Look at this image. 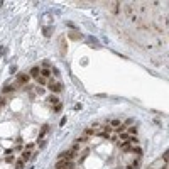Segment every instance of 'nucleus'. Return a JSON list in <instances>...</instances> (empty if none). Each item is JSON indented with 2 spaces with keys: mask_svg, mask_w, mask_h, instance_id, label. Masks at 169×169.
<instances>
[{
  "mask_svg": "<svg viewBox=\"0 0 169 169\" xmlns=\"http://www.w3.org/2000/svg\"><path fill=\"white\" fill-rule=\"evenodd\" d=\"M76 150H73V149H69V150H64V152H61L59 154V159H64V161H73L76 157Z\"/></svg>",
  "mask_w": 169,
  "mask_h": 169,
  "instance_id": "f257e3e1",
  "label": "nucleus"
},
{
  "mask_svg": "<svg viewBox=\"0 0 169 169\" xmlns=\"http://www.w3.org/2000/svg\"><path fill=\"white\" fill-rule=\"evenodd\" d=\"M47 88H49L53 93H59V92H63V85H61V83H57V81H54V79H49Z\"/></svg>",
  "mask_w": 169,
  "mask_h": 169,
  "instance_id": "f03ea898",
  "label": "nucleus"
},
{
  "mask_svg": "<svg viewBox=\"0 0 169 169\" xmlns=\"http://www.w3.org/2000/svg\"><path fill=\"white\" fill-rule=\"evenodd\" d=\"M107 9H110V14L113 15H118L120 14V3L118 2H110V3H105Z\"/></svg>",
  "mask_w": 169,
  "mask_h": 169,
  "instance_id": "7ed1b4c3",
  "label": "nucleus"
},
{
  "mask_svg": "<svg viewBox=\"0 0 169 169\" xmlns=\"http://www.w3.org/2000/svg\"><path fill=\"white\" fill-rule=\"evenodd\" d=\"M27 83H29V75H25V73H19V75H17V85L24 86V85H27Z\"/></svg>",
  "mask_w": 169,
  "mask_h": 169,
  "instance_id": "20e7f679",
  "label": "nucleus"
},
{
  "mask_svg": "<svg viewBox=\"0 0 169 169\" xmlns=\"http://www.w3.org/2000/svg\"><path fill=\"white\" fill-rule=\"evenodd\" d=\"M59 51H61V56H66V53H68V46H66V41L61 37L59 39Z\"/></svg>",
  "mask_w": 169,
  "mask_h": 169,
  "instance_id": "39448f33",
  "label": "nucleus"
},
{
  "mask_svg": "<svg viewBox=\"0 0 169 169\" xmlns=\"http://www.w3.org/2000/svg\"><path fill=\"white\" fill-rule=\"evenodd\" d=\"M17 90V85H5L3 88H2V95H7V93H12V92H15Z\"/></svg>",
  "mask_w": 169,
  "mask_h": 169,
  "instance_id": "423d86ee",
  "label": "nucleus"
},
{
  "mask_svg": "<svg viewBox=\"0 0 169 169\" xmlns=\"http://www.w3.org/2000/svg\"><path fill=\"white\" fill-rule=\"evenodd\" d=\"M120 149L124 150V152H132V147L130 146V140H127V142H124V144H120Z\"/></svg>",
  "mask_w": 169,
  "mask_h": 169,
  "instance_id": "0eeeda50",
  "label": "nucleus"
},
{
  "mask_svg": "<svg viewBox=\"0 0 169 169\" xmlns=\"http://www.w3.org/2000/svg\"><path fill=\"white\" fill-rule=\"evenodd\" d=\"M39 75H41V69H39L37 66L31 68V71H29V76H34V78H39Z\"/></svg>",
  "mask_w": 169,
  "mask_h": 169,
  "instance_id": "6e6552de",
  "label": "nucleus"
},
{
  "mask_svg": "<svg viewBox=\"0 0 169 169\" xmlns=\"http://www.w3.org/2000/svg\"><path fill=\"white\" fill-rule=\"evenodd\" d=\"M41 76H42V78H46V79H49V76H51V69H49V68H42V69H41Z\"/></svg>",
  "mask_w": 169,
  "mask_h": 169,
  "instance_id": "1a4fd4ad",
  "label": "nucleus"
},
{
  "mask_svg": "<svg viewBox=\"0 0 169 169\" xmlns=\"http://www.w3.org/2000/svg\"><path fill=\"white\" fill-rule=\"evenodd\" d=\"M81 37H83V36H81L78 31H71V32H69V39H78V41H79Z\"/></svg>",
  "mask_w": 169,
  "mask_h": 169,
  "instance_id": "9d476101",
  "label": "nucleus"
},
{
  "mask_svg": "<svg viewBox=\"0 0 169 169\" xmlns=\"http://www.w3.org/2000/svg\"><path fill=\"white\" fill-rule=\"evenodd\" d=\"M83 135H86V137H92V135H96V132H95V129H85V132H83Z\"/></svg>",
  "mask_w": 169,
  "mask_h": 169,
  "instance_id": "9b49d317",
  "label": "nucleus"
},
{
  "mask_svg": "<svg viewBox=\"0 0 169 169\" xmlns=\"http://www.w3.org/2000/svg\"><path fill=\"white\" fill-rule=\"evenodd\" d=\"M47 102H49V103H54V105H57V103H59V98H57L56 95H53V96H49V98H47Z\"/></svg>",
  "mask_w": 169,
  "mask_h": 169,
  "instance_id": "f8f14e48",
  "label": "nucleus"
},
{
  "mask_svg": "<svg viewBox=\"0 0 169 169\" xmlns=\"http://www.w3.org/2000/svg\"><path fill=\"white\" fill-rule=\"evenodd\" d=\"M29 157H31V150H24V152H22V157H20V159H22V161L25 162V161H27Z\"/></svg>",
  "mask_w": 169,
  "mask_h": 169,
  "instance_id": "ddd939ff",
  "label": "nucleus"
},
{
  "mask_svg": "<svg viewBox=\"0 0 169 169\" xmlns=\"http://www.w3.org/2000/svg\"><path fill=\"white\" fill-rule=\"evenodd\" d=\"M110 127H112V129H118V127H120V120H117V118L112 120V122H110Z\"/></svg>",
  "mask_w": 169,
  "mask_h": 169,
  "instance_id": "4468645a",
  "label": "nucleus"
},
{
  "mask_svg": "<svg viewBox=\"0 0 169 169\" xmlns=\"http://www.w3.org/2000/svg\"><path fill=\"white\" fill-rule=\"evenodd\" d=\"M37 83H39V85H42V86H44V85H47V83H49V79H46V78H42V76H39V78H37Z\"/></svg>",
  "mask_w": 169,
  "mask_h": 169,
  "instance_id": "2eb2a0df",
  "label": "nucleus"
},
{
  "mask_svg": "<svg viewBox=\"0 0 169 169\" xmlns=\"http://www.w3.org/2000/svg\"><path fill=\"white\" fill-rule=\"evenodd\" d=\"M42 34H44V36H47V37H49V36H51V34H53V27H46V29H44V31H42Z\"/></svg>",
  "mask_w": 169,
  "mask_h": 169,
  "instance_id": "dca6fc26",
  "label": "nucleus"
},
{
  "mask_svg": "<svg viewBox=\"0 0 169 169\" xmlns=\"http://www.w3.org/2000/svg\"><path fill=\"white\" fill-rule=\"evenodd\" d=\"M47 129H49L47 125H42V129H41V132H39V139H42V137H44V134H46Z\"/></svg>",
  "mask_w": 169,
  "mask_h": 169,
  "instance_id": "f3484780",
  "label": "nucleus"
},
{
  "mask_svg": "<svg viewBox=\"0 0 169 169\" xmlns=\"http://www.w3.org/2000/svg\"><path fill=\"white\" fill-rule=\"evenodd\" d=\"M56 113H59L61 110H63V103H57V105H54V108H53Z\"/></svg>",
  "mask_w": 169,
  "mask_h": 169,
  "instance_id": "a211bd4d",
  "label": "nucleus"
},
{
  "mask_svg": "<svg viewBox=\"0 0 169 169\" xmlns=\"http://www.w3.org/2000/svg\"><path fill=\"white\" fill-rule=\"evenodd\" d=\"M156 46H157V47H162V46H164V39H157Z\"/></svg>",
  "mask_w": 169,
  "mask_h": 169,
  "instance_id": "6ab92c4d",
  "label": "nucleus"
},
{
  "mask_svg": "<svg viewBox=\"0 0 169 169\" xmlns=\"http://www.w3.org/2000/svg\"><path fill=\"white\" fill-rule=\"evenodd\" d=\"M132 152H135V154H139V156H140V154H142V149H140V147H134Z\"/></svg>",
  "mask_w": 169,
  "mask_h": 169,
  "instance_id": "aec40b11",
  "label": "nucleus"
},
{
  "mask_svg": "<svg viewBox=\"0 0 169 169\" xmlns=\"http://www.w3.org/2000/svg\"><path fill=\"white\" fill-rule=\"evenodd\" d=\"M5 162H14V157L12 156H5Z\"/></svg>",
  "mask_w": 169,
  "mask_h": 169,
  "instance_id": "412c9836",
  "label": "nucleus"
},
{
  "mask_svg": "<svg viewBox=\"0 0 169 169\" xmlns=\"http://www.w3.org/2000/svg\"><path fill=\"white\" fill-rule=\"evenodd\" d=\"M5 105V96H0V108Z\"/></svg>",
  "mask_w": 169,
  "mask_h": 169,
  "instance_id": "4be33fe9",
  "label": "nucleus"
}]
</instances>
